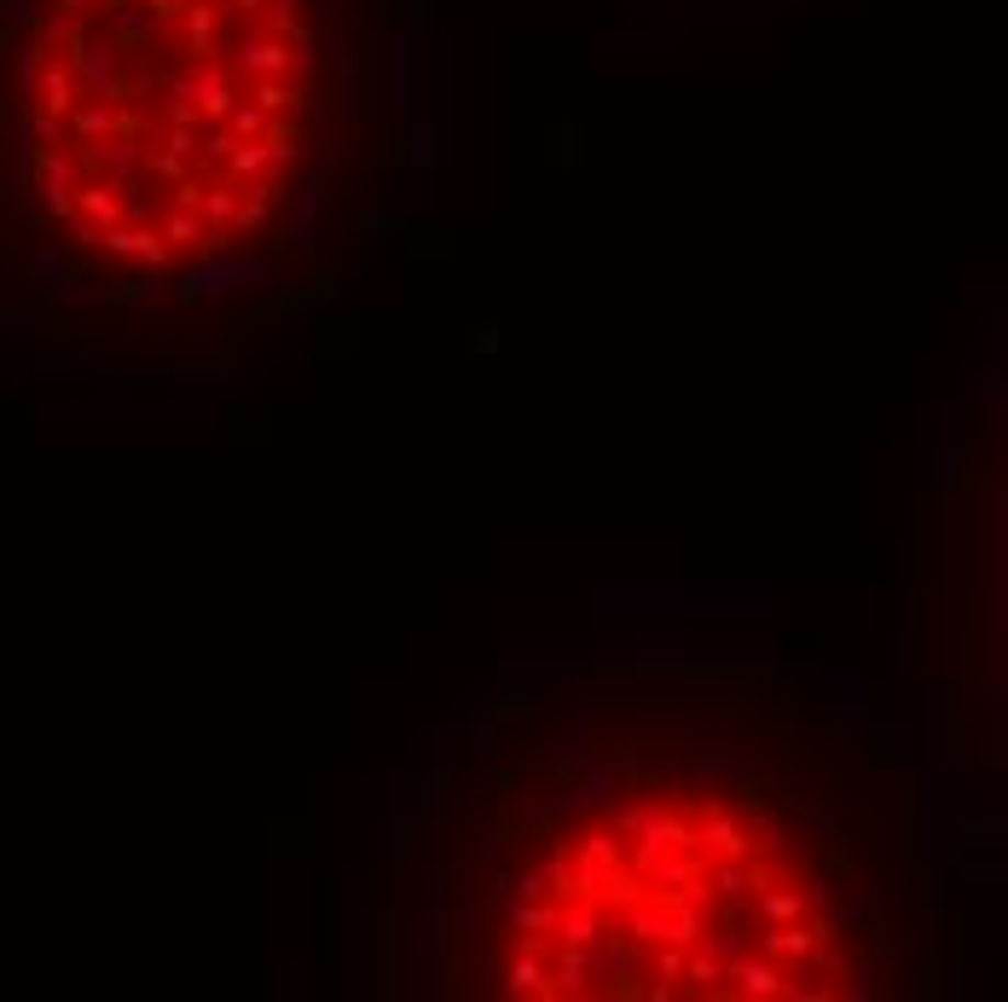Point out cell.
Here are the masks:
<instances>
[{"instance_id": "6da1fadb", "label": "cell", "mask_w": 1008, "mask_h": 1002, "mask_svg": "<svg viewBox=\"0 0 1008 1002\" xmlns=\"http://www.w3.org/2000/svg\"><path fill=\"white\" fill-rule=\"evenodd\" d=\"M528 997H823L835 927L783 834L730 806L632 800L517 887Z\"/></svg>"}]
</instances>
